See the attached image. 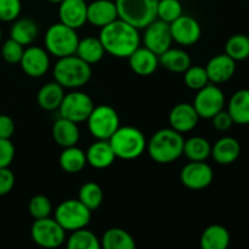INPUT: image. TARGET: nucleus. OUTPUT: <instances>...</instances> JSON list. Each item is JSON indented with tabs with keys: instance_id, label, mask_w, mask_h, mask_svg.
<instances>
[{
	"instance_id": "f704fd0d",
	"label": "nucleus",
	"mask_w": 249,
	"mask_h": 249,
	"mask_svg": "<svg viewBox=\"0 0 249 249\" xmlns=\"http://www.w3.org/2000/svg\"><path fill=\"white\" fill-rule=\"evenodd\" d=\"M225 53L236 62L247 60L249 57V36L246 34H233L226 41Z\"/></svg>"
},
{
	"instance_id": "5701e85b",
	"label": "nucleus",
	"mask_w": 249,
	"mask_h": 249,
	"mask_svg": "<svg viewBox=\"0 0 249 249\" xmlns=\"http://www.w3.org/2000/svg\"><path fill=\"white\" fill-rule=\"evenodd\" d=\"M51 134H53L55 142L62 148L75 146L80 138V131L79 128H78V124L70 121V119L62 118V117H60L57 121H55Z\"/></svg>"
},
{
	"instance_id": "c85d7f7f",
	"label": "nucleus",
	"mask_w": 249,
	"mask_h": 249,
	"mask_svg": "<svg viewBox=\"0 0 249 249\" xmlns=\"http://www.w3.org/2000/svg\"><path fill=\"white\" fill-rule=\"evenodd\" d=\"M160 65L173 73H184L191 63V57L182 49L172 48L160 55Z\"/></svg>"
},
{
	"instance_id": "dca6fc26",
	"label": "nucleus",
	"mask_w": 249,
	"mask_h": 249,
	"mask_svg": "<svg viewBox=\"0 0 249 249\" xmlns=\"http://www.w3.org/2000/svg\"><path fill=\"white\" fill-rule=\"evenodd\" d=\"M199 119L201 118L195 109L194 105L189 104V102H181V104L175 105L168 117L170 128L181 134L194 130L198 124Z\"/></svg>"
},
{
	"instance_id": "423d86ee",
	"label": "nucleus",
	"mask_w": 249,
	"mask_h": 249,
	"mask_svg": "<svg viewBox=\"0 0 249 249\" xmlns=\"http://www.w3.org/2000/svg\"><path fill=\"white\" fill-rule=\"evenodd\" d=\"M44 43H45V50L48 51L49 55L61 58L74 55L78 43H79V36H78L77 29L57 22V23L51 24L48 28Z\"/></svg>"
},
{
	"instance_id": "aec40b11",
	"label": "nucleus",
	"mask_w": 249,
	"mask_h": 249,
	"mask_svg": "<svg viewBox=\"0 0 249 249\" xmlns=\"http://www.w3.org/2000/svg\"><path fill=\"white\" fill-rule=\"evenodd\" d=\"M128 60L131 71L141 77H148L153 74L160 66V56L146 46H139L129 56Z\"/></svg>"
},
{
	"instance_id": "bb28decb",
	"label": "nucleus",
	"mask_w": 249,
	"mask_h": 249,
	"mask_svg": "<svg viewBox=\"0 0 249 249\" xmlns=\"http://www.w3.org/2000/svg\"><path fill=\"white\" fill-rule=\"evenodd\" d=\"M58 163L61 169L67 174H78L88 164L85 152L77 145L63 148L58 158Z\"/></svg>"
},
{
	"instance_id": "f8f14e48",
	"label": "nucleus",
	"mask_w": 249,
	"mask_h": 249,
	"mask_svg": "<svg viewBox=\"0 0 249 249\" xmlns=\"http://www.w3.org/2000/svg\"><path fill=\"white\" fill-rule=\"evenodd\" d=\"M214 173L211 165L203 162L190 160L180 172V181L185 187L194 191L203 190L213 182Z\"/></svg>"
},
{
	"instance_id": "6e6552de",
	"label": "nucleus",
	"mask_w": 249,
	"mask_h": 249,
	"mask_svg": "<svg viewBox=\"0 0 249 249\" xmlns=\"http://www.w3.org/2000/svg\"><path fill=\"white\" fill-rule=\"evenodd\" d=\"M55 220L62 226L66 232H72L89 225L91 220V211L79 199H66L56 208Z\"/></svg>"
},
{
	"instance_id": "393cba45",
	"label": "nucleus",
	"mask_w": 249,
	"mask_h": 249,
	"mask_svg": "<svg viewBox=\"0 0 249 249\" xmlns=\"http://www.w3.org/2000/svg\"><path fill=\"white\" fill-rule=\"evenodd\" d=\"M228 112L233 124L247 125L249 124V90L241 89L231 96L228 104Z\"/></svg>"
},
{
	"instance_id": "a211bd4d",
	"label": "nucleus",
	"mask_w": 249,
	"mask_h": 249,
	"mask_svg": "<svg viewBox=\"0 0 249 249\" xmlns=\"http://www.w3.org/2000/svg\"><path fill=\"white\" fill-rule=\"evenodd\" d=\"M58 6V18L61 23L79 29L87 23V1L84 0H63Z\"/></svg>"
},
{
	"instance_id": "7ed1b4c3",
	"label": "nucleus",
	"mask_w": 249,
	"mask_h": 249,
	"mask_svg": "<svg viewBox=\"0 0 249 249\" xmlns=\"http://www.w3.org/2000/svg\"><path fill=\"white\" fill-rule=\"evenodd\" d=\"M91 66L78 57L70 55L57 58L53 66V79L65 89H78L84 87L91 78Z\"/></svg>"
},
{
	"instance_id": "c9c22d12",
	"label": "nucleus",
	"mask_w": 249,
	"mask_h": 249,
	"mask_svg": "<svg viewBox=\"0 0 249 249\" xmlns=\"http://www.w3.org/2000/svg\"><path fill=\"white\" fill-rule=\"evenodd\" d=\"M184 82L189 89L197 90L202 89L203 87H206L207 84H209L208 74H207L206 68L202 67V66H190L184 73Z\"/></svg>"
},
{
	"instance_id": "f03ea898",
	"label": "nucleus",
	"mask_w": 249,
	"mask_h": 249,
	"mask_svg": "<svg viewBox=\"0 0 249 249\" xmlns=\"http://www.w3.org/2000/svg\"><path fill=\"white\" fill-rule=\"evenodd\" d=\"M185 139L181 133L172 128L156 131L147 141L146 151L153 162L169 164L179 160L184 152Z\"/></svg>"
},
{
	"instance_id": "2f4dec72",
	"label": "nucleus",
	"mask_w": 249,
	"mask_h": 249,
	"mask_svg": "<svg viewBox=\"0 0 249 249\" xmlns=\"http://www.w3.org/2000/svg\"><path fill=\"white\" fill-rule=\"evenodd\" d=\"M211 142L202 136H192V138L185 140L182 155H185V157L189 160L203 162L211 157Z\"/></svg>"
},
{
	"instance_id": "b1692460",
	"label": "nucleus",
	"mask_w": 249,
	"mask_h": 249,
	"mask_svg": "<svg viewBox=\"0 0 249 249\" xmlns=\"http://www.w3.org/2000/svg\"><path fill=\"white\" fill-rule=\"evenodd\" d=\"M65 88L57 82H49L39 89L36 94V102L44 111H56L65 97Z\"/></svg>"
},
{
	"instance_id": "de8ad7c7",
	"label": "nucleus",
	"mask_w": 249,
	"mask_h": 249,
	"mask_svg": "<svg viewBox=\"0 0 249 249\" xmlns=\"http://www.w3.org/2000/svg\"><path fill=\"white\" fill-rule=\"evenodd\" d=\"M84 1H89V0H84Z\"/></svg>"
},
{
	"instance_id": "79ce46f5",
	"label": "nucleus",
	"mask_w": 249,
	"mask_h": 249,
	"mask_svg": "<svg viewBox=\"0 0 249 249\" xmlns=\"http://www.w3.org/2000/svg\"><path fill=\"white\" fill-rule=\"evenodd\" d=\"M15 186V174L9 167L0 168V197L6 196Z\"/></svg>"
},
{
	"instance_id": "ddd939ff",
	"label": "nucleus",
	"mask_w": 249,
	"mask_h": 249,
	"mask_svg": "<svg viewBox=\"0 0 249 249\" xmlns=\"http://www.w3.org/2000/svg\"><path fill=\"white\" fill-rule=\"evenodd\" d=\"M143 29V46L157 53L158 56L162 55L172 46L173 38L169 23L157 18Z\"/></svg>"
},
{
	"instance_id": "37998d69",
	"label": "nucleus",
	"mask_w": 249,
	"mask_h": 249,
	"mask_svg": "<svg viewBox=\"0 0 249 249\" xmlns=\"http://www.w3.org/2000/svg\"><path fill=\"white\" fill-rule=\"evenodd\" d=\"M211 119L213 122V126L218 131H228L233 125V121L231 118L230 113L225 111V109H221L220 112H218Z\"/></svg>"
},
{
	"instance_id": "0eeeda50",
	"label": "nucleus",
	"mask_w": 249,
	"mask_h": 249,
	"mask_svg": "<svg viewBox=\"0 0 249 249\" xmlns=\"http://www.w3.org/2000/svg\"><path fill=\"white\" fill-rule=\"evenodd\" d=\"M88 130L96 140H109L121 126L118 112L109 105L95 106L87 119Z\"/></svg>"
},
{
	"instance_id": "a878e982",
	"label": "nucleus",
	"mask_w": 249,
	"mask_h": 249,
	"mask_svg": "<svg viewBox=\"0 0 249 249\" xmlns=\"http://www.w3.org/2000/svg\"><path fill=\"white\" fill-rule=\"evenodd\" d=\"M231 236L228 229L223 225L208 226L201 235V247L203 249H226L230 246Z\"/></svg>"
},
{
	"instance_id": "f3484780",
	"label": "nucleus",
	"mask_w": 249,
	"mask_h": 249,
	"mask_svg": "<svg viewBox=\"0 0 249 249\" xmlns=\"http://www.w3.org/2000/svg\"><path fill=\"white\" fill-rule=\"evenodd\" d=\"M118 18L116 1L112 0H95L87 6V22L95 27L107 26Z\"/></svg>"
},
{
	"instance_id": "4468645a",
	"label": "nucleus",
	"mask_w": 249,
	"mask_h": 249,
	"mask_svg": "<svg viewBox=\"0 0 249 249\" xmlns=\"http://www.w3.org/2000/svg\"><path fill=\"white\" fill-rule=\"evenodd\" d=\"M170 24L173 41L182 46H191L198 43L202 36V28L199 22L189 15L182 14L179 18Z\"/></svg>"
},
{
	"instance_id": "2eb2a0df",
	"label": "nucleus",
	"mask_w": 249,
	"mask_h": 249,
	"mask_svg": "<svg viewBox=\"0 0 249 249\" xmlns=\"http://www.w3.org/2000/svg\"><path fill=\"white\" fill-rule=\"evenodd\" d=\"M22 71L28 77L40 78L50 68L49 53L40 46H27L19 61Z\"/></svg>"
},
{
	"instance_id": "c03bdc74",
	"label": "nucleus",
	"mask_w": 249,
	"mask_h": 249,
	"mask_svg": "<svg viewBox=\"0 0 249 249\" xmlns=\"http://www.w3.org/2000/svg\"><path fill=\"white\" fill-rule=\"evenodd\" d=\"M15 133V122L6 114H0V139H11Z\"/></svg>"
},
{
	"instance_id": "f257e3e1",
	"label": "nucleus",
	"mask_w": 249,
	"mask_h": 249,
	"mask_svg": "<svg viewBox=\"0 0 249 249\" xmlns=\"http://www.w3.org/2000/svg\"><path fill=\"white\" fill-rule=\"evenodd\" d=\"M99 39L106 53L117 58H128L141 43L139 29L121 18L102 27Z\"/></svg>"
},
{
	"instance_id": "72a5a7b5",
	"label": "nucleus",
	"mask_w": 249,
	"mask_h": 249,
	"mask_svg": "<svg viewBox=\"0 0 249 249\" xmlns=\"http://www.w3.org/2000/svg\"><path fill=\"white\" fill-rule=\"evenodd\" d=\"M78 199L84 204L87 208L94 212L99 208L104 201V191L101 186L94 181L85 182L82 185L78 194Z\"/></svg>"
},
{
	"instance_id": "6ab92c4d",
	"label": "nucleus",
	"mask_w": 249,
	"mask_h": 249,
	"mask_svg": "<svg viewBox=\"0 0 249 249\" xmlns=\"http://www.w3.org/2000/svg\"><path fill=\"white\" fill-rule=\"evenodd\" d=\"M209 82L213 84H223L229 82L236 72V61L226 53L215 55L208 61L206 67Z\"/></svg>"
},
{
	"instance_id": "1a4fd4ad",
	"label": "nucleus",
	"mask_w": 249,
	"mask_h": 249,
	"mask_svg": "<svg viewBox=\"0 0 249 249\" xmlns=\"http://www.w3.org/2000/svg\"><path fill=\"white\" fill-rule=\"evenodd\" d=\"M33 242L41 248H58L66 242V230L50 216L34 220L31 228Z\"/></svg>"
},
{
	"instance_id": "473e14b6",
	"label": "nucleus",
	"mask_w": 249,
	"mask_h": 249,
	"mask_svg": "<svg viewBox=\"0 0 249 249\" xmlns=\"http://www.w3.org/2000/svg\"><path fill=\"white\" fill-rule=\"evenodd\" d=\"M66 247L68 249H100L101 242L92 231L83 228L71 232L66 242Z\"/></svg>"
},
{
	"instance_id": "412c9836",
	"label": "nucleus",
	"mask_w": 249,
	"mask_h": 249,
	"mask_svg": "<svg viewBox=\"0 0 249 249\" xmlns=\"http://www.w3.org/2000/svg\"><path fill=\"white\" fill-rule=\"evenodd\" d=\"M87 162L95 169H106L117 160L108 140H96L85 151Z\"/></svg>"
},
{
	"instance_id": "58836bf2",
	"label": "nucleus",
	"mask_w": 249,
	"mask_h": 249,
	"mask_svg": "<svg viewBox=\"0 0 249 249\" xmlns=\"http://www.w3.org/2000/svg\"><path fill=\"white\" fill-rule=\"evenodd\" d=\"M23 51H24L23 45H21V44L17 43L16 40L10 38L2 44L1 56L7 63L16 65V63H19V61H21L22 55H23Z\"/></svg>"
},
{
	"instance_id": "20e7f679",
	"label": "nucleus",
	"mask_w": 249,
	"mask_h": 249,
	"mask_svg": "<svg viewBox=\"0 0 249 249\" xmlns=\"http://www.w3.org/2000/svg\"><path fill=\"white\" fill-rule=\"evenodd\" d=\"M108 141L116 157L124 160L139 158L147 146V140L142 131L130 125L119 126Z\"/></svg>"
},
{
	"instance_id": "9b49d317",
	"label": "nucleus",
	"mask_w": 249,
	"mask_h": 249,
	"mask_svg": "<svg viewBox=\"0 0 249 249\" xmlns=\"http://www.w3.org/2000/svg\"><path fill=\"white\" fill-rule=\"evenodd\" d=\"M194 107L199 118L211 119L225 106V95L216 84L209 83L202 89L197 90L194 100Z\"/></svg>"
},
{
	"instance_id": "e433bc0d",
	"label": "nucleus",
	"mask_w": 249,
	"mask_h": 249,
	"mask_svg": "<svg viewBox=\"0 0 249 249\" xmlns=\"http://www.w3.org/2000/svg\"><path fill=\"white\" fill-rule=\"evenodd\" d=\"M182 15V4L180 0H158L157 18L172 23Z\"/></svg>"
},
{
	"instance_id": "4c0bfd02",
	"label": "nucleus",
	"mask_w": 249,
	"mask_h": 249,
	"mask_svg": "<svg viewBox=\"0 0 249 249\" xmlns=\"http://www.w3.org/2000/svg\"><path fill=\"white\" fill-rule=\"evenodd\" d=\"M28 211L34 220L48 218L53 212V203L49 197L44 196V195H36L29 201Z\"/></svg>"
},
{
	"instance_id": "a18cd8bd",
	"label": "nucleus",
	"mask_w": 249,
	"mask_h": 249,
	"mask_svg": "<svg viewBox=\"0 0 249 249\" xmlns=\"http://www.w3.org/2000/svg\"><path fill=\"white\" fill-rule=\"evenodd\" d=\"M48 2H51V4H60V2H62L63 0H46Z\"/></svg>"
},
{
	"instance_id": "ea45409f",
	"label": "nucleus",
	"mask_w": 249,
	"mask_h": 249,
	"mask_svg": "<svg viewBox=\"0 0 249 249\" xmlns=\"http://www.w3.org/2000/svg\"><path fill=\"white\" fill-rule=\"evenodd\" d=\"M21 0H0V21L14 22L21 14Z\"/></svg>"
},
{
	"instance_id": "c756f323",
	"label": "nucleus",
	"mask_w": 249,
	"mask_h": 249,
	"mask_svg": "<svg viewBox=\"0 0 249 249\" xmlns=\"http://www.w3.org/2000/svg\"><path fill=\"white\" fill-rule=\"evenodd\" d=\"M105 53H106V51L102 46L101 40L99 38H95V36H87L84 39H79L77 50H75V55L87 63H89L90 66L100 62L104 58Z\"/></svg>"
},
{
	"instance_id": "49530a36",
	"label": "nucleus",
	"mask_w": 249,
	"mask_h": 249,
	"mask_svg": "<svg viewBox=\"0 0 249 249\" xmlns=\"http://www.w3.org/2000/svg\"><path fill=\"white\" fill-rule=\"evenodd\" d=\"M1 36H2V29H1V26H0V40H1Z\"/></svg>"
},
{
	"instance_id": "39448f33",
	"label": "nucleus",
	"mask_w": 249,
	"mask_h": 249,
	"mask_svg": "<svg viewBox=\"0 0 249 249\" xmlns=\"http://www.w3.org/2000/svg\"><path fill=\"white\" fill-rule=\"evenodd\" d=\"M158 0H116L118 18L143 29L157 19Z\"/></svg>"
},
{
	"instance_id": "cd10ccee",
	"label": "nucleus",
	"mask_w": 249,
	"mask_h": 249,
	"mask_svg": "<svg viewBox=\"0 0 249 249\" xmlns=\"http://www.w3.org/2000/svg\"><path fill=\"white\" fill-rule=\"evenodd\" d=\"M38 33L39 29L36 22L28 17H23L14 21V24L10 29V38L16 40L21 45L28 46L36 40Z\"/></svg>"
},
{
	"instance_id": "9d476101",
	"label": "nucleus",
	"mask_w": 249,
	"mask_h": 249,
	"mask_svg": "<svg viewBox=\"0 0 249 249\" xmlns=\"http://www.w3.org/2000/svg\"><path fill=\"white\" fill-rule=\"evenodd\" d=\"M94 107L95 104L89 95L82 91H71L63 97L58 112L60 117L78 124L87 122Z\"/></svg>"
},
{
	"instance_id": "4be33fe9",
	"label": "nucleus",
	"mask_w": 249,
	"mask_h": 249,
	"mask_svg": "<svg viewBox=\"0 0 249 249\" xmlns=\"http://www.w3.org/2000/svg\"><path fill=\"white\" fill-rule=\"evenodd\" d=\"M240 155L241 145L232 136H224L212 146L211 156L218 164H232L238 160Z\"/></svg>"
},
{
	"instance_id": "a19ab883",
	"label": "nucleus",
	"mask_w": 249,
	"mask_h": 249,
	"mask_svg": "<svg viewBox=\"0 0 249 249\" xmlns=\"http://www.w3.org/2000/svg\"><path fill=\"white\" fill-rule=\"evenodd\" d=\"M15 158V146L10 139H0V168L10 167Z\"/></svg>"
},
{
	"instance_id": "7c9ffc66",
	"label": "nucleus",
	"mask_w": 249,
	"mask_h": 249,
	"mask_svg": "<svg viewBox=\"0 0 249 249\" xmlns=\"http://www.w3.org/2000/svg\"><path fill=\"white\" fill-rule=\"evenodd\" d=\"M100 242L101 248L105 249H134L136 247L133 236L121 228L108 229L102 235Z\"/></svg>"
}]
</instances>
